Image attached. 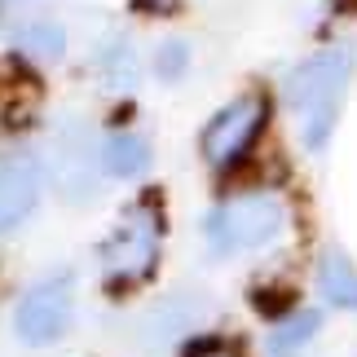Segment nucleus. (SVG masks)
<instances>
[{
  "mask_svg": "<svg viewBox=\"0 0 357 357\" xmlns=\"http://www.w3.org/2000/svg\"><path fill=\"white\" fill-rule=\"evenodd\" d=\"M287 221V203L273 190H247L225 203H216L203 221V234L216 256H238V252H256L278 238V229Z\"/></svg>",
  "mask_w": 357,
  "mask_h": 357,
  "instance_id": "2",
  "label": "nucleus"
},
{
  "mask_svg": "<svg viewBox=\"0 0 357 357\" xmlns=\"http://www.w3.org/2000/svg\"><path fill=\"white\" fill-rule=\"evenodd\" d=\"M40 185H45V168L31 150H18L0 163V229H13L36 208Z\"/></svg>",
  "mask_w": 357,
  "mask_h": 357,
  "instance_id": "6",
  "label": "nucleus"
},
{
  "mask_svg": "<svg viewBox=\"0 0 357 357\" xmlns=\"http://www.w3.org/2000/svg\"><path fill=\"white\" fill-rule=\"evenodd\" d=\"M185 62H190L185 40H168V45H159V53H155V71H159V79H181Z\"/></svg>",
  "mask_w": 357,
  "mask_h": 357,
  "instance_id": "12",
  "label": "nucleus"
},
{
  "mask_svg": "<svg viewBox=\"0 0 357 357\" xmlns=\"http://www.w3.org/2000/svg\"><path fill=\"white\" fill-rule=\"evenodd\" d=\"M269 119V102L265 93H238L229 106H221L208 123H203V137H199V150L203 159L212 163V168H229V163H238L252 142L260 137Z\"/></svg>",
  "mask_w": 357,
  "mask_h": 357,
  "instance_id": "4",
  "label": "nucleus"
},
{
  "mask_svg": "<svg viewBox=\"0 0 357 357\" xmlns=\"http://www.w3.org/2000/svg\"><path fill=\"white\" fill-rule=\"evenodd\" d=\"M159 238H163V212L155 199H142L132 203L128 212L119 216L115 234L106 238L102 247V269H106V282L123 291V287H137L146 282L159 265Z\"/></svg>",
  "mask_w": 357,
  "mask_h": 357,
  "instance_id": "3",
  "label": "nucleus"
},
{
  "mask_svg": "<svg viewBox=\"0 0 357 357\" xmlns=\"http://www.w3.org/2000/svg\"><path fill=\"white\" fill-rule=\"evenodd\" d=\"M98 163L106 176H142L150 163V146L137 132H111L98 150Z\"/></svg>",
  "mask_w": 357,
  "mask_h": 357,
  "instance_id": "8",
  "label": "nucleus"
},
{
  "mask_svg": "<svg viewBox=\"0 0 357 357\" xmlns=\"http://www.w3.org/2000/svg\"><path fill=\"white\" fill-rule=\"evenodd\" d=\"M9 36L22 53H36V58H62V49H66V31L53 18H26Z\"/></svg>",
  "mask_w": 357,
  "mask_h": 357,
  "instance_id": "9",
  "label": "nucleus"
},
{
  "mask_svg": "<svg viewBox=\"0 0 357 357\" xmlns=\"http://www.w3.org/2000/svg\"><path fill=\"white\" fill-rule=\"evenodd\" d=\"M322 326V313H313V309H300V313H291L278 331H273V353H291V349H300V344H309V335Z\"/></svg>",
  "mask_w": 357,
  "mask_h": 357,
  "instance_id": "11",
  "label": "nucleus"
},
{
  "mask_svg": "<svg viewBox=\"0 0 357 357\" xmlns=\"http://www.w3.org/2000/svg\"><path fill=\"white\" fill-rule=\"evenodd\" d=\"M185 357H238L229 344H221V340H203V344H195Z\"/></svg>",
  "mask_w": 357,
  "mask_h": 357,
  "instance_id": "13",
  "label": "nucleus"
},
{
  "mask_svg": "<svg viewBox=\"0 0 357 357\" xmlns=\"http://www.w3.org/2000/svg\"><path fill=\"white\" fill-rule=\"evenodd\" d=\"M318 291L335 309H357V265L340 247L322 252V260H318Z\"/></svg>",
  "mask_w": 357,
  "mask_h": 357,
  "instance_id": "7",
  "label": "nucleus"
},
{
  "mask_svg": "<svg viewBox=\"0 0 357 357\" xmlns=\"http://www.w3.org/2000/svg\"><path fill=\"white\" fill-rule=\"evenodd\" d=\"M98 71H102V79L111 89H132L137 84V53H132V45L123 36H115L111 45L98 53Z\"/></svg>",
  "mask_w": 357,
  "mask_h": 357,
  "instance_id": "10",
  "label": "nucleus"
},
{
  "mask_svg": "<svg viewBox=\"0 0 357 357\" xmlns=\"http://www.w3.org/2000/svg\"><path fill=\"white\" fill-rule=\"evenodd\" d=\"M176 5H181V0H132V9L155 13V18H163V13H176Z\"/></svg>",
  "mask_w": 357,
  "mask_h": 357,
  "instance_id": "14",
  "label": "nucleus"
},
{
  "mask_svg": "<svg viewBox=\"0 0 357 357\" xmlns=\"http://www.w3.org/2000/svg\"><path fill=\"white\" fill-rule=\"evenodd\" d=\"M349 75H353V53L349 49H326V53H313L287 75V106L296 111L300 119V142L309 150H322L326 137L335 128V115H340V98L349 89Z\"/></svg>",
  "mask_w": 357,
  "mask_h": 357,
  "instance_id": "1",
  "label": "nucleus"
},
{
  "mask_svg": "<svg viewBox=\"0 0 357 357\" xmlns=\"http://www.w3.org/2000/svg\"><path fill=\"white\" fill-rule=\"evenodd\" d=\"M71 273H53V278L36 282L31 291L18 300V313H13V331H18L22 344H53L66 326H71Z\"/></svg>",
  "mask_w": 357,
  "mask_h": 357,
  "instance_id": "5",
  "label": "nucleus"
}]
</instances>
